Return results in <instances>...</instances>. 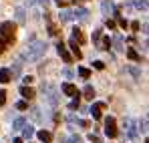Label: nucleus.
<instances>
[{"label":"nucleus","instance_id":"obj_27","mask_svg":"<svg viewBox=\"0 0 149 143\" xmlns=\"http://www.w3.org/2000/svg\"><path fill=\"white\" fill-rule=\"evenodd\" d=\"M49 34L50 36H56V34H58V28H56L54 24H49Z\"/></svg>","mask_w":149,"mask_h":143},{"label":"nucleus","instance_id":"obj_41","mask_svg":"<svg viewBox=\"0 0 149 143\" xmlns=\"http://www.w3.org/2000/svg\"><path fill=\"white\" fill-rule=\"evenodd\" d=\"M119 26H121V28H127V20H125V18H119Z\"/></svg>","mask_w":149,"mask_h":143},{"label":"nucleus","instance_id":"obj_15","mask_svg":"<svg viewBox=\"0 0 149 143\" xmlns=\"http://www.w3.org/2000/svg\"><path fill=\"white\" fill-rule=\"evenodd\" d=\"M61 20H63V22L74 20V12H73V10H63V12H61Z\"/></svg>","mask_w":149,"mask_h":143},{"label":"nucleus","instance_id":"obj_25","mask_svg":"<svg viewBox=\"0 0 149 143\" xmlns=\"http://www.w3.org/2000/svg\"><path fill=\"white\" fill-rule=\"evenodd\" d=\"M127 57H129L131 61H141V59H139V54H137L133 48H131V50H127Z\"/></svg>","mask_w":149,"mask_h":143},{"label":"nucleus","instance_id":"obj_43","mask_svg":"<svg viewBox=\"0 0 149 143\" xmlns=\"http://www.w3.org/2000/svg\"><path fill=\"white\" fill-rule=\"evenodd\" d=\"M89 139H91V141H95V143H99V137H97V135H89Z\"/></svg>","mask_w":149,"mask_h":143},{"label":"nucleus","instance_id":"obj_28","mask_svg":"<svg viewBox=\"0 0 149 143\" xmlns=\"http://www.w3.org/2000/svg\"><path fill=\"white\" fill-rule=\"evenodd\" d=\"M20 67H22V63H16V65L12 67V73H10V75H20Z\"/></svg>","mask_w":149,"mask_h":143},{"label":"nucleus","instance_id":"obj_30","mask_svg":"<svg viewBox=\"0 0 149 143\" xmlns=\"http://www.w3.org/2000/svg\"><path fill=\"white\" fill-rule=\"evenodd\" d=\"M103 48H111V38L109 36H103Z\"/></svg>","mask_w":149,"mask_h":143},{"label":"nucleus","instance_id":"obj_6","mask_svg":"<svg viewBox=\"0 0 149 143\" xmlns=\"http://www.w3.org/2000/svg\"><path fill=\"white\" fill-rule=\"evenodd\" d=\"M101 10H103L105 14H117V8H115V4H113L111 0H103V4H101Z\"/></svg>","mask_w":149,"mask_h":143},{"label":"nucleus","instance_id":"obj_36","mask_svg":"<svg viewBox=\"0 0 149 143\" xmlns=\"http://www.w3.org/2000/svg\"><path fill=\"white\" fill-rule=\"evenodd\" d=\"M129 73L133 75V77H139L141 73H139V69H135V67H129Z\"/></svg>","mask_w":149,"mask_h":143},{"label":"nucleus","instance_id":"obj_23","mask_svg":"<svg viewBox=\"0 0 149 143\" xmlns=\"http://www.w3.org/2000/svg\"><path fill=\"white\" fill-rule=\"evenodd\" d=\"M115 48H117V50H123V38H121L119 34L115 36Z\"/></svg>","mask_w":149,"mask_h":143},{"label":"nucleus","instance_id":"obj_17","mask_svg":"<svg viewBox=\"0 0 149 143\" xmlns=\"http://www.w3.org/2000/svg\"><path fill=\"white\" fill-rule=\"evenodd\" d=\"M14 16H16V22L24 24L26 22V14H24V8H16V12H14Z\"/></svg>","mask_w":149,"mask_h":143},{"label":"nucleus","instance_id":"obj_16","mask_svg":"<svg viewBox=\"0 0 149 143\" xmlns=\"http://www.w3.org/2000/svg\"><path fill=\"white\" fill-rule=\"evenodd\" d=\"M83 95H85L87 101H91V99H95V89H93L91 85H87V87L83 89Z\"/></svg>","mask_w":149,"mask_h":143},{"label":"nucleus","instance_id":"obj_19","mask_svg":"<svg viewBox=\"0 0 149 143\" xmlns=\"http://www.w3.org/2000/svg\"><path fill=\"white\" fill-rule=\"evenodd\" d=\"M137 10H149V0H135Z\"/></svg>","mask_w":149,"mask_h":143},{"label":"nucleus","instance_id":"obj_48","mask_svg":"<svg viewBox=\"0 0 149 143\" xmlns=\"http://www.w3.org/2000/svg\"><path fill=\"white\" fill-rule=\"evenodd\" d=\"M145 143H149V139H147V141H145Z\"/></svg>","mask_w":149,"mask_h":143},{"label":"nucleus","instance_id":"obj_20","mask_svg":"<svg viewBox=\"0 0 149 143\" xmlns=\"http://www.w3.org/2000/svg\"><path fill=\"white\" fill-rule=\"evenodd\" d=\"M26 121L22 119V117H18V119H14V123H12V129H16V131H20V129H24Z\"/></svg>","mask_w":149,"mask_h":143},{"label":"nucleus","instance_id":"obj_37","mask_svg":"<svg viewBox=\"0 0 149 143\" xmlns=\"http://www.w3.org/2000/svg\"><path fill=\"white\" fill-rule=\"evenodd\" d=\"M6 103V91H0V105Z\"/></svg>","mask_w":149,"mask_h":143},{"label":"nucleus","instance_id":"obj_21","mask_svg":"<svg viewBox=\"0 0 149 143\" xmlns=\"http://www.w3.org/2000/svg\"><path fill=\"white\" fill-rule=\"evenodd\" d=\"M22 133H24V137H26V139H30V137L34 135V129H32L30 125H24V129H22Z\"/></svg>","mask_w":149,"mask_h":143},{"label":"nucleus","instance_id":"obj_9","mask_svg":"<svg viewBox=\"0 0 149 143\" xmlns=\"http://www.w3.org/2000/svg\"><path fill=\"white\" fill-rule=\"evenodd\" d=\"M47 101H49L52 107H54V105H58V95H56L54 87H49V95H47Z\"/></svg>","mask_w":149,"mask_h":143},{"label":"nucleus","instance_id":"obj_7","mask_svg":"<svg viewBox=\"0 0 149 143\" xmlns=\"http://www.w3.org/2000/svg\"><path fill=\"white\" fill-rule=\"evenodd\" d=\"M103 111H105V103H95V105L91 107V115H93L95 119H101Z\"/></svg>","mask_w":149,"mask_h":143},{"label":"nucleus","instance_id":"obj_3","mask_svg":"<svg viewBox=\"0 0 149 143\" xmlns=\"http://www.w3.org/2000/svg\"><path fill=\"white\" fill-rule=\"evenodd\" d=\"M105 133L107 137H117V125H115V117H107L105 119Z\"/></svg>","mask_w":149,"mask_h":143},{"label":"nucleus","instance_id":"obj_5","mask_svg":"<svg viewBox=\"0 0 149 143\" xmlns=\"http://www.w3.org/2000/svg\"><path fill=\"white\" fill-rule=\"evenodd\" d=\"M125 127H127V135H129V139H137V129H135V123L131 119H125Z\"/></svg>","mask_w":149,"mask_h":143},{"label":"nucleus","instance_id":"obj_29","mask_svg":"<svg viewBox=\"0 0 149 143\" xmlns=\"http://www.w3.org/2000/svg\"><path fill=\"white\" fill-rule=\"evenodd\" d=\"M99 40H101V30H95V32H93V43L99 45Z\"/></svg>","mask_w":149,"mask_h":143},{"label":"nucleus","instance_id":"obj_46","mask_svg":"<svg viewBox=\"0 0 149 143\" xmlns=\"http://www.w3.org/2000/svg\"><path fill=\"white\" fill-rule=\"evenodd\" d=\"M12 143H22V139H14V141H12Z\"/></svg>","mask_w":149,"mask_h":143},{"label":"nucleus","instance_id":"obj_38","mask_svg":"<svg viewBox=\"0 0 149 143\" xmlns=\"http://www.w3.org/2000/svg\"><path fill=\"white\" fill-rule=\"evenodd\" d=\"M93 67H95V69H101V71L105 69V65H103L101 61H95V63H93Z\"/></svg>","mask_w":149,"mask_h":143},{"label":"nucleus","instance_id":"obj_24","mask_svg":"<svg viewBox=\"0 0 149 143\" xmlns=\"http://www.w3.org/2000/svg\"><path fill=\"white\" fill-rule=\"evenodd\" d=\"M79 75H81L83 79H89V77H91V71H89V69H85V67H81V69H79Z\"/></svg>","mask_w":149,"mask_h":143},{"label":"nucleus","instance_id":"obj_10","mask_svg":"<svg viewBox=\"0 0 149 143\" xmlns=\"http://www.w3.org/2000/svg\"><path fill=\"white\" fill-rule=\"evenodd\" d=\"M69 47H71V50H73V54H74V59H83V52H81V48H79V43L77 40H69Z\"/></svg>","mask_w":149,"mask_h":143},{"label":"nucleus","instance_id":"obj_8","mask_svg":"<svg viewBox=\"0 0 149 143\" xmlns=\"http://www.w3.org/2000/svg\"><path fill=\"white\" fill-rule=\"evenodd\" d=\"M63 93L69 97H79V89L74 87V85H71V83H65L63 85Z\"/></svg>","mask_w":149,"mask_h":143},{"label":"nucleus","instance_id":"obj_42","mask_svg":"<svg viewBox=\"0 0 149 143\" xmlns=\"http://www.w3.org/2000/svg\"><path fill=\"white\" fill-rule=\"evenodd\" d=\"M131 28H133V30H137V28H139V22H137V20H133V22H131Z\"/></svg>","mask_w":149,"mask_h":143},{"label":"nucleus","instance_id":"obj_44","mask_svg":"<svg viewBox=\"0 0 149 143\" xmlns=\"http://www.w3.org/2000/svg\"><path fill=\"white\" fill-rule=\"evenodd\" d=\"M107 26L109 28H115V20H107Z\"/></svg>","mask_w":149,"mask_h":143},{"label":"nucleus","instance_id":"obj_39","mask_svg":"<svg viewBox=\"0 0 149 143\" xmlns=\"http://www.w3.org/2000/svg\"><path fill=\"white\" fill-rule=\"evenodd\" d=\"M22 81H24V85H30V83L34 81V77H30V75H26V77L22 79Z\"/></svg>","mask_w":149,"mask_h":143},{"label":"nucleus","instance_id":"obj_18","mask_svg":"<svg viewBox=\"0 0 149 143\" xmlns=\"http://www.w3.org/2000/svg\"><path fill=\"white\" fill-rule=\"evenodd\" d=\"M20 95L24 97V99H32V97L36 95V93H34V91H32V89H30V87H22V89H20Z\"/></svg>","mask_w":149,"mask_h":143},{"label":"nucleus","instance_id":"obj_4","mask_svg":"<svg viewBox=\"0 0 149 143\" xmlns=\"http://www.w3.org/2000/svg\"><path fill=\"white\" fill-rule=\"evenodd\" d=\"M56 50H58V54L63 57V61H65V63H73V57H71V52L67 50V47H65L63 43H58V45H56Z\"/></svg>","mask_w":149,"mask_h":143},{"label":"nucleus","instance_id":"obj_31","mask_svg":"<svg viewBox=\"0 0 149 143\" xmlns=\"http://www.w3.org/2000/svg\"><path fill=\"white\" fill-rule=\"evenodd\" d=\"M6 47H8V43H6V40H4V38L0 36V54L4 52V48H6Z\"/></svg>","mask_w":149,"mask_h":143},{"label":"nucleus","instance_id":"obj_32","mask_svg":"<svg viewBox=\"0 0 149 143\" xmlns=\"http://www.w3.org/2000/svg\"><path fill=\"white\" fill-rule=\"evenodd\" d=\"M26 107H28V105H26V101H18V103H16V109H20V111H24Z\"/></svg>","mask_w":149,"mask_h":143},{"label":"nucleus","instance_id":"obj_12","mask_svg":"<svg viewBox=\"0 0 149 143\" xmlns=\"http://www.w3.org/2000/svg\"><path fill=\"white\" fill-rule=\"evenodd\" d=\"M36 137H38L42 143H50V141H52V135H50L49 131H45V129H42V131H38V133H36Z\"/></svg>","mask_w":149,"mask_h":143},{"label":"nucleus","instance_id":"obj_22","mask_svg":"<svg viewBox=\"0 0 149 143\" xmlns=\"http://www.w3.org/2000/svg\"><path fill=\"white\" fill-rule=\"evenodd\" d=\"M139 129H141L143 133H147V135H149V123H147L145 119H141V121H139Z\"/></svg>","mask_w":149,"mask_h":143},{"label":"nucleus","instance_id":"obj_26","mask_svg":"<svg viewBox=\"0 0 149 143\" xmlns=\"http://www.w3.org/2000/svg\"><path fill=\"white\" fill-rule=\"evenodd\" d=\"M69 109H71V111H74V109H79V97H73V101H71Z\"/></svg>","mask_w":149,"mask_h":143},{"label":"nucleus","instance_id":"obj_2","mask_svg":"<svg viewBox=\"0 0 149 143\" xmlns=\"http://www.w3.org/2000/svg\"><path fill=\"white\" fill-rule=\"evenodd\" d=\"M14 30H16V26L12 22H2L0 24V36H2L8 45L14 40Z\"/></svg>","mask_w":149,"mask_h":143},{"label":"nucleus","instance_id":"obj_47","mask_svg":"<svg viewBox=\"0 0 149 143\" xmlns=\"http://www.w3.org/2000/svg\"><path fill=\"white\" fill-rule=\"evenodd\" d=\"M32 2H34V0H28V4H32Z\"/></svg>","mask_w":149,"mask_h":143},{"label":"nucleus","instance_id":"obj_33","mask_svg":"<svg viewBox=\"0 0 149 143\" xmlns=\"http://www.w3.org/2000/svg\"><path fill=\"white\" fill-rule=\"evenodd\" d=\"M54 2H56L58 6H69V4H71L73 0H54Z\"/></svg>","mask_w":149,"mask_h":143},{"label":"nucleus","instance_id":"obj_13","mask_svg":"<svg viewBox=\"0 0 149 143\" xmlns=\"http://www.w3.org/2000/svg\"><path fill=\"white\" fill-rule=\"evenodd\" d=\"M12 81V75L8 69H0V83H10Z\"/></svg>","mask_w":149,"mask_h":143},{"label":"nucleus","instance_id":"obj_1","mask_svg":"<svg viewBox=\"0 0 149 143\" xmlns=\"http://www.w3.org/2000/svg\"><path fill=\"white\" fill-rule=\"evenodd\" d=\"M45 52H47V45H45V43H40V40H36V43H30V45L24 48L22 59H28V61H38Z\"/></svg>","mask_w":149,"mask_h":143},{"label":"nucleus","instance_id":"obj_40","mask_svg":"<svg viewBox=\"0 0 149 143\" xmlns=\"http://www.w3.org/2000/svg\"><path fill=\"white\" fill-rule=\"evenodd\" d=\"M63 75H65L67 79H71V77H73V71H71V69H65V71H63Z\"/></svg>","mask_w":149,"mask_h":143},{"label":"nucleus","instance_id":"obj_45","mask_svg":"<svg viewBox=\"0 0 149 143\" xmlns=\"http://www.w3.org/2000/svg\"><path fill=\"white\" fill-rule=\"evenodd\" d=\"M38 2H40L42 6H47V4H49V0H38Z\"/></svg>","mask_w":149,"mask_h":143},{"label":"nucleus","instance_id":"obj_34","mask_svg":"<svg viewBox=\"0 0 149 143\" xmlns=\"http://www.w3.org/2000/svg\"><path fill=\"white\" fill-rule=\"evenodd\" d=\"M32 117H34V119H36V121H40V111H38L36 107L32 109Z\"/></svg>","mask_w":149,"mask_h":143},{"label":"nucleus","instance_id":"obj_11","mask_svg":"<svg viewBox=\"0 0 149 143\" xmlns=\"http://www.w3.org/2000/svg\"><path fill=\"white\" fill-rule=\"evenodd\" d=\"M73 40H77L79 45H85V34H83V30L81 28H73Z\"/></svg>","mask_w":149,"mask_h":143},{"label":"nucleus","instance_id":"obj_14","mask_svg":"<svg viewBox=\"0 0 149 143\" xmlns=\"http://www.w3.org/2000/svg\"><path fill=\"white\" fill-rule=\"evenodd\" d=\"M74 18H79V20L85 22V20L89 18V12H87L85 8H77V10H74Z\"/></svg>","mask_w":149,"mask_h":143},{"label":"nucleus","instance_id":"obj_35","mask_svg":"<svg viewBox=\"0 0 149 143\" xmlns=\"http://www.w3.org/2000/svg\"><path fill=\"white\" fill-rule=\"evenodd\" d=\"M69 143H81V137L79 135H71L69 137Z\"/></svg>","mask_w":149,"mask_h":143}]
</instances>
